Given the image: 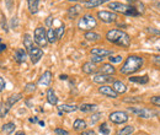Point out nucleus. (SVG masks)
Wrapping results in <instances>:
<instances>
[{
  "label": "nucleus",
  "mask_w": 160,
  "mask_h": 135,
  "mask_svg": "<svg viewBox=\"0 0 160 135\" xmlns=\"http://www.w3.org/2000/svg\"><path fill=\"white\" fill-rule=\"evenodd\" d=\"M144 64V59L139 55H129L124 60L122 68L120 69V73L122 75H132L140 70V68Z\"/></svg>",
  "instance_id": "obj_1"
},
{
  "label": "nucleus",
  "mask_w": 160,
  "mask_h": 135,
  "mask_svg": "<svg viewBox=\"0 0 160 135\" xmlns=\"http://www.w3.org/2000/svg\"><path fill=\"white\" fill-rule=\"evenodd\" d=\"M106 39L116 46H120L122 48H128L131 46V37L128 33L121 31V30H110L106 33Z\"/></svg>",
  "instance_id": "obj_2"
},
{
  "label": "nucleus",
  "mask_w": 160,
  "mask_h": 135,
  "mask_svg": "<svg viewBox=\"0 0 160 135\" xmlns=\"http://www.w3.org/2000/svg\"><path fill=\"white\" fill-rule=\"evenodd\" d=\"M108 7L112 9L113 11H116V12H120V14L127 15V16H138L139 15L138 10L134 6L126 5V4H122V2H118V1L110 2L108 4Z\"/></svg>",
  "instance_id": "obj_3"
},
{
  "label": "nucleus",
  "mask_w": 160,
  "mask_h": 135,
  "mask_svg": "<svg viewBox=\"0 0 160 135\" xmlns=\"http://www.w3.org/2000/svg\"><path fill=\"white\" fill-rule=\"evenodd\" d=\"M21 98H22V94H15V95H11L10 97H8L6 102H5L4 104H1V108H0V118L6 117V114L9 113V111L11 109V107H12L14 104H16Z\"/></svg>",
  "instance_id": "obj_4"
},
{
  "label": "nucleus",
  "mask_w": 160,
  "mask_h": 135,
  "mask_svg": "<svg viewBox=\"0 0 160 135\" xmlns=\"http://www.w3.org/2000/svg\"><path fill=\"white\" fill-rule=\"evenodd\" d=\"M96 19L90 15V14H85L78 22V28L81 31H90L94 27H96Z\"/></svg>",
  "instance_id": "obj_5"
},
{
  "label": "nucleus",
  "mask_w": 160,
  "mask_h": 135,
  "mask_svg": "<svg viewBox=\"0 0 160 135\" xmlns=\"http://www.w3.org/2000/svg\"><path fill=\"white\" fill-rule=\"evenodd\" d=\"M33 41L40 46L42 48H44L48 43V38H47V32L43 27H37L35 30V33H33Z\"/></svg>",
  "instance_id": "obj_6"
},
{
  "label": "nucleus",
  "mask_w": 160,
  "mask_h": 135,
  "mask_svg": "<svg viewBox=\"0 0 160 135\" xmlns=\"http://www.w3.org/2000/svg\"><path fill=\"white\" fill-rule=\"evenodd\" d=\"M108 119L115 123V124H123L128 120V116L126 112H122V111H116V112H112L110 113L108 116Z\"/></svg>",
  "instance_id": "obj_7"
},
{
  "label": "nucleus",
  "mask_w": 160,
  "mask_h": 135,
  "mask_svg": "<svg viewBox=\"0 0 160 135\" xmlns=\"http://www.w3.org/2000/svg\"><path fill=\"white\" fill-rule=\"evenodd\" d=\"M127 111L134 113L136 116L140 117V118H143V119H149V118H152V116H153V113H152L149 109L143 108V107H128Z\"/></svg>",
  "instance_id": "obj_8"
},
{
  "label": "nucleus",
  "mask_w": 160,
  "mask_h": 135,
  "mask_svg": "<svg viewBox=\"0 0 160 135\" xmlns=\"http://www.w3.org/2000/svg\"><path fill=\"white\" fill-rule=\"evenodd\" d=\"M98 19L105 23H112L117 20V15L115 12H111V11H99Z\"/></svg>",
  "instance_id": "obj_9"
},
{
  "label": "nucleus",
  "mask_w": 160,
  "mask_h": 135,
  "mask_svg": "<svg viewBox=\"0 0 160 135\" xmlns=\"http://www.w3.org/2000/svg\"><path fill=\"white\" fill-rule=\"evenodd\" d=\"M92 81L95 84H100V85H105V84H108V82H113V77L112 75H105V74H101L98 73L92 76Z\"/></svg>",
  "instance_id": "obj_10"
},
{
  "label": "nucleus",
  "mask_w": 160,
  "mask_h": 135,
  "mask_svg": "<svg viewBox=\"0 0 160 135\" xmlns=\"http://www.w3.org/2000/svg\"><path fill=\"white\" fill-rule=\"evenodd\" d=\"M99 92L103 96L108 97V98H117L118 94L113 90V87L107 86V85H101V87H99Z\"/></svg>",
  "instance_id": "obj_11"
},
{
  "label": "nucleus",
  "mask_w": 160,
  "mask_h": 135,
  "mask_svg": "<svg viewBox=\"0 0 160 135\" xmlns=\"http://www.w3.org/2000/svg\"><path fill=\"white\" fill-rule=\"evenodd\" d=\"M28 57L31 59V61L33 64H37L41 60V58L43 57V51L41 48H37V47H33L30 52H28Z\"/></svg>",
  "instance_id": "obj_12"
},
{
  "label": "nucleus",
  "mask_w": 160,
  "mask_h": 135,
  "mask_svg": "<svg viewBox=\"0 0 160 135\" xmlns=\"http://www.w3.org/2000/svg\"><path fill=\"white\" fill-rule=\"evenodd\" d=\"M52 82V73L49 70L44 71L42 75H41L40 80H38V85L40 86H44V87H48Z\"/></svg>",
  "instance_id": "obj_13"
},
{
  "label": "nucleus",
  "mask_w": 160,
  "mask_h": 135,
  "mask_svg": "<svg viewBox=\"0 0 160 135\" xmlns=\"http://www.w3.org/2000/svg\"><path fill=\"white\" fill-rule=\"evenodd\" d=\"M99 73L105 74V75H113L116 73V69L111 63H105L99 68Z\"/></svg>",
  "instance_id": "obj_14"
},
{
  "label": "nucleus",
  "mask_w": 160,
  "mask_h": 135,
  "mask_svg": "<svg viewBox=\"0 0 160 135\" xmlns=\"http://www.w3.org/2000/svg\"><path fill=\"white\" fill-rule=\"evenodd\" d=\"M14 58H15V60H16L19 64L25 63L26 59H27V51L23 49V48L16 49V52H15V54H14Z\"/></svg>",
  "instance_id": "obj_15"
},
{
  "label": "nucleus",
  "mask_w": 160,
  "mask_h": 135,
  "mask_svg": "<svg viewBox=\"0 0 160 135\" xmlns=\"http://www.w3.org/2000/svg\"><path fill=\"white\" fill-rule=\"evenodd\" d=\"M91 54L94 55H99L102 58H106V57H111L113 54L112 51H108V49H105V48H92L91 49Z\"/></svg>",
  "instance_id": "obj_16"
},
{
  "label": "nucleus",
  "mask_w": 160,
  "mask_h": 135,
  "mask_svg": "<svg viewBox=\"0 0 160 135\" xmlns=\"http://www.w3.org/2000/svg\"><path fill=\"white\" fill-rule=\"evenodd\" d=\"M81 70H82L85 74H89V75H91V74H95V73H96L98 68H96L95 63H92V61H88V63H85V64L82 65Z\"/></svg>",
  "instance_id": "obj_17"
},
{
  "label": "nucleus",
  "mask_w": 160,
  "mask_h": 135,
  "mask_svg": "<svg viewBox=\"0 0 160 135\" xmlns=\"http://www.w3.org/2000/svg\"><path fill=\"white\" fill-rule=\"evenodd\" d=\"M46 97H47V102L52 106H56L58 103V97L56 95L54 90L53 89H48L47 90V94H46Z\"/></svg>",
  "instance_id": "obj_18"
},
{
  "label": "nucleus",
  "mask_w": 160,
  "mask_h": 135,
  "mask_svg": "<svg viewBox=\"0 0 160 135\" xmlns=\"http://www.w3.org/2000/svg\"><path fill=\"white\" fill-rule=\"evenodd\" d=\"M81 6L80 5H74V6H70L69 9H68V17L70 20L75 19L78 15H79L80 12H81Z\"/></svg>",
  "instance_id": "obj_19"
},
{
  "label": "nucleus",
  "mask_w": 160,
  "mask_h": 135,
  "mask_svg": "<svg viewBox=\"0 0 160 135\" xmlns=\"http://www.w3.org/2000/svg\"><path fill=\"white\" fill-rule=\"evenodd\" d=\"M41 0H27V6H28V11L35 15L38 12V5H40Z\"/></svg>",
  "instance_id": "obj_20"
},
{
  "label": "nucleus",
  "mask_w": 160,
  "mask_h": 135,
  "mask_svg": "<svg viewBox=\"0 0 160 135\" xmlns=\"http://www.w3.org/2000/svg\"><path fill=\"white\" fill-rule=\"evenodd\" d=\"M113 90L120 95V94H124L127 92V85L122 81H113V85H112Z\"/></svg>",
  "instance_id": "obj_21"
},
{
  "label": "nucleus",
  "mask_w": 160,
  "mask_h": 135,
  "mask_svg": "<svg viewBox=\"0 0 160 135\" xmlns=\"http://www.w3.org/2000/svg\"><path fill=\"white\" fill-rule=\"evenodd\" d=\"M107 1L108 0H86L84 2V5H85L86 9H94V7H98V6H100V5L107 2Z\"/></svg>",
  "instance_id": "obj_22"
},
{
  "label": "nucleus",
  "mask_w": 160,
  "mask_h": 135,
  "mask_svg": "<svg viewBox=\"0 0 160 135\" xmlns=\"http://www.w3.org/2000/svg\"><path fill=\"white\" fill-rule=\"evenodd\" d=\"M133 84H139V85H145L149 82V76L148 75H144V76H132L128 79Z\"/></svg>",
  "instance_id": "obj_23"
},
{
  "label": "nucleus",
  "mask_w": 160,
  "mask_h": 135,
  "mask_svg": "<svg viewBox=\"0 0 160 135\" xmlns=\"http://www.w3.org/2000/svg\"><path fill=\"white\" fill-rule=\"evenodd\" d=\"M86 128V122L82 119H75V122L73 123V129L75 132H84Z\"/></svg>",
  "instance_id": "obj_24"
},
{
  "label": "nucleus",
  "mask_w": 160,
  "mask_h": 135,
  "mask_svg": "<svg viewBox=\"0 0 160 135\" xmlns=\"http://www.w3.org/2000/svg\"><path fill=\"white\" fill-rule=\"evenodd\" d=\"M79 109L84 113H89V112H95L98 109L96 104H91V103H82L81 106H79Z\"/></svg>",
  "instance_id": "obj_25"
},
{
  "label": "nucleus",
  "mask_w": 160,
  "mask_h": 135,
  "mask_svg": "<svg viewBox=\"0 0 160 135\" xmlns=\"http://www.w3.org/2000/svg\"><path fill=\"white\" fill-rule=\"evenodd\" d=\"M23 47H25V49L27 51V53L33 48V39L31 38V36L30 35H23Z\"/></svg>",
  "instance_id": "obj_26"
},
{
  "label": "nucleus",
  "mask_w": 160,
  "mask_h": 135,
  "mask_svg": "<svg viewBox=\"0 0 160 135\" xmlns=\"http://www.w3.org/2000/svg\"><path fill=\"white\" fill-rule=\"evenodd\" d=\"M16 129V125H15V123H5L2 127H1V130H2V133L6 135H10L11 133H14V130Z\"/></svg>",
  "instance_id": "obj_27"
},
{
  "label": "nucleus",
  "mask_w": 160,
  "mask_h": 135,
  "mask_svg": "<svg viewBox=\"0 0 160 135\" xmlns=\"http://www.w3.org/2000/svg\"><path fill=\"white\" fill-rule=\"evenodd\" d=\"M58 108L65 113H72V112H75L77 109H79V107L75 104H60Z\"/></svg>",
  "instance_id": "obj_28"
},
{
  "label": "nucleus",
  "mask_w": 160,
  "mask_h": 135,
  "mask_svg": "<svg viewBox=\"0 0 160 135\" xmlns=\"http://www.w3.org/2000/svg\"><path fill=\"white\" fill-rule=\"evenodd\" d=\"M84 38L88 39V41H90V42H96V41H99L101 38V36L99 33H96V32H86L85 35H84Z\"/></svg>",
  "instance_id": "obj_29"
},
{
  "label": "nucleus",
  "mask_w": 160,
  "mask_h": 135,
  "mask_svg": "<svg viewBox=\"0 0 160 135\" xmlns=\"http://www.w3.org/2000/svg\"><path fill=\"white\" fill-rule=\"evenodd\" d=\"M133 132H134V127L133 125H127V127L120 129L117 132V135H131Z\"/></svg>",
  "instance_id": "obj_30"
},
{
  "label": "nucleus",
  "mask_w": 160,
  "mask_h": 135,
  "mask_svg": "<svg viewBox=\"0 0 160 135\" xmlns=\"http://www.w3.org/2000/svg\"><path fill=\"white\" fill-rule=\"evenodd\" d=\"M47 38H48V43H54L57 41V33H56V30L53 28H49L47 31Z\"/></svg>",
  "instance_id": "obj_31"
},
{
  "label": "nucleus",
  "mask_w": 160,
  "mask_h": 135,
  "mask_svg": "<svg viewBox=\"0 0 160 135\" xmlns=\"http://www.w3.org/2000/svg\"><path fill=\"white\" fill-rule=\"evenodd\" d=\"M99 130H100V133L102 135H110V127L107 125V123H102L100 124V127H99Z\"/></svg>",
  "instance_id": "obj_32"
},
{
  "label": "nucleus",
  "mask_w": 160,
  "mask_h": 135,
  "mask_svg": "<svg viewBox=\"0 0 160 135\" xmlns=\"http://www.w3.org/2000/svg\"><path fill=\"white\" fill-rule=\"evenodd\" d=\"M25 91H26V92H28V94H31V92H35V91H36V85H35L33 82L26 84V86H25Z\"/></svg>",
  "instance_id": "obj_33"
},
{
  "label": "nucleus",
  "mask_w": 160,
  "mask_h": 135,
  "mask_svg": "<svg viewBox=\"0 0 160 135\" xmlns=\"http://www.w3.org/2000/svg\"><path fill=\"white\" fill-rule=\"evenodd\" d=\"M64 31H65V26L64 25H60L59 27L56 30V33H57V38L60 39L64 35Z\"/></svg>",
  "instance_id": "obj_34"
},
{
  "label": "nucleus",
  "mask_w": 160,
  "mask_h": 135,
  "mask_svg": "<svg viewBox=\"0 0 160 135\" xmlns=\"http://www.w3.org/2000/svg\"><path fill=\"white\" fill-rule=\"evenodd\" d=\"M150 103L157 106V107H160V95L159 96H153L150 98Z\"/></svg>",
  "instance_id": "obj_35"
},
{
  "label": "nucleus",
  "mask_w": 160,
  "mask_h": 135,
  "mask_svg": "<svg viewBox=\"0 0 160 135\" xmlns=\"http://www.w3.org/2000/svg\"><path fill=\"white\" fill-rule=\"evenodd\" d=\"M110 61H111V64H117V63H121L122 61V57L121 55H116V57H113V55H111L110 57Z\"/></svg>",
  "instance_id": "obj_36"
},
{
  "label": "nucleus",
  "mask_w": 160,
  "mask_h": 135,
  "mask_svg": "<svg viewBox=\"0 0 160 135\" xmlns=\"http://www.w3.org/2000/svg\"><path fill=\"white\" fill-rule=\"evenodd\" d=\"M101 116H102V114H101V113H99V112H98V113H95V114H92V116L90 117V120H91V124H95V123H96L98 120H100Z\"/></svg>",
  "instance_id": "obj_37"
},
{
  "label": "nucleus",
  "mask_w": 160,
  "mask_h": 135,
  "mask_svg": "<svg viewBox=\"0 0 160 135\" xmlns=\"http://www.w3.org/2000/svg\"><path fill=\"white\" fill-rule=\"evenodd\" d=\"M54 133L57 135H69V132L65 130V129H62V128H57L54 129Z\"/></svg>",
  "instance_id": "obj_38"
},
{
  "label": "nucleus",
  "mask_w": 160,
  "mask_h": 135,
  "mask_svg": "<svg viewBox=\"0 0 160 135\" xmlns=\"http://www.w3.org/2000/svg\"><path fill=\"white\" fill-rule=\"evenodd\" d=\"M91 61L92 63H102L103 61V58L102 57H99V55H94V54H91Z\"/></svg>",
  "instance_id": "obj_39"
},
{
  "label": "nucleus",
  "mask_w": 160,
  "mask_h": 135,
  "mask_svg": "<svg viewBox=\"0 0 160 135\" xmlns=\"http://www.w3.org/2000/svg\"><path fill=\"white\" fill-rule=\"evenodd\" d=\"M153 64L154 65H157V66H159L160 68V55L159 54H155V55H153Z\"/></svg>",
  "instance_id": "obj_40"
},
{
  "label": "nucleus",
  "mask_w": 160,
  "mask_h": 135,
  "mask_svg": "<svg viewBox=\"0 0 160 135\" xmlns=\"http://www.w3.org/2000/svg\"><path fill=\"white\" fill-rule=\"evenodd\" d=\"M142 98H136V97H131V98H123V102H142Z\"/></svg>",
  "instance_id": "obj_41"
},
{
  "label": "nucleus",
  "mask_w": 160,
  "mask_h": 135,
  "mask_svg": "<svg viewBox=\"0 0 160 135\" xmlns=\"http://www.w3.org/2000/svg\"><path fill=\"white\" fill-rule=\"evenodd\" d=\"M147 32H149V33H153V35H160V31L159 30H153L152 27H147Z\"/></svg>",
  "instance_id": "obj_42"
},
{
  "label": "nucleus",
  "mask_w": 160,
  "mask_h": 135,
  "mask_svg": "<svg viewBox=\"0 0 160 135\" xmlns=\"http://www.w3.org/2000/svg\"><path fill=\"white\" fill-rule=\"evenodd\" d=\"M5 80L2 79V77H0V92H2L4 91V89H5Z\"/></svg>",
  "instance_id": "obj_43"
},
{
  "label": "nucleus",
  "mask_w": 160,
  "mask_h": 135,
  "mask_svg": "<svg viewBox=\"0 0 160 135\" xmlns=\"http://www.w3.org/2000/svg\"><path fill=\"white\" fill-rule=\"evenodd\" d=\"M5 49H6V44L2 42V39L0 38V53H2Z\"/></svg>",
  "instance_id": "obj_44"
},
{
  "label": "nucleus",
  "mask_w": 160,
  "mask_h": 135,
  "mask_svg": "<svg viewBox=\"0 0 160 135\" xmlns=\"http://www.w3.org/2000/svg\"><path fill=\"white\" fill-rule=\"evenodd\" d=\"M80 135H96V133L94 130H84V132H81Z\"/></svg>",
  "instance_id": "obj_45"
},
{
  "label": "nucleus",
  "mask_w": 160,
  "mask_h": 135,
  "mask_svg": "<svg viewBox=\"0 0 160 135\" xmlns=\"http://www.w3.org/2000/svg\"><path fill=\"white\" fill-rule=\"evenodd\" d=\"M52 21H53V17H52V16H48L47 20H46V25H47L48 27H52Z\"/></svg>",
  "instance_id": "obj_46"
},
{
  "label": "nucleus",
  "mask_w": 160,
  "mask_h": 135,
  "mask_svg": "<svg viewBox=\"0 0 160 135\" xmlns=\"http://www.w3.org/2000/svg\"><path fill=\"white\" fill-rule=\"evenodd\" d=\"M30 122H31V123H36V122H38V119H37V118H31Z\"/></svg>",
  "instance_id": "obj_47"
},
{
  "label": "nucleus",
  "mask_w": 160,
  "mask_h": 135,
  "mask_svg": "<svg viewBox=\"0 0 160 135\" xmlns=\"http://www.w3.org/2000/svg\"><path fill=\"white\" fill-rule=\"evenodd\" d=\"M60 80H67V79H68V76H67V75H60Z\"/></svg>",
  "instance_id": "obj_48"
},
{
  "label": "nucleus",
  "mask_w": 160,
  "mask_h": 135,
  "mask_svg": "<svg viewBox=\"0 0 160 135\" xmlns=\"http://www.w3.org/2000/svg\"><path fill=\"white\" fill-rule=\"evenodd\" d=\"M15 135H26V134H25L23 132H18V133H16Z\"/></svg>",
  "instance_id": "obj_49"
},
{
  "label": "nucleus",
  "mask_w": 160,
  "mask_h": 135,
  "mask_svg": "<svg viewBox=\"0 0 160 135\" xmlns=\"http://www.w3.org/2000/svg\"><path fill=\"white\" fill-rule=\"evenodd\" d=\"M68 1H72V2H77V1H81V0H68Z\"/></svg>",
  "instance_id": "obj_50"
},
{
  "label": "nucleus",
  "mask_w": 160,
  "mask_h": 135,
  "mask_svg": "<svg viewBox=\"0 0 160 135\" xmlns=\"http://www.w3.org/2000/svg\"><path fill=\"white\" fill-rule=\"evenodd\" d=\"M157 7H158V9L160 10V2H158V4H157Z\"/></svg>",
  "instance_id": "obj_51"
},
{
  "label": "nucleus",
  "mask_w": 160,
  "mask_h": 135,
  "mask_svg": "<svg viewBox=\"0 0 160 135\" xmlns=\"http://www.w3.org/2000/svg\"><path fill=\"white\" fill-rule=\"evenodd\" d=\"M0 108H1V102H0Z\"/></svg>",
  "instance_id": "obj_52"
},
{
  "label": "nucleus",
  "mask_w": 160,
  "mask_h": 135,
  "mask_svg": "<svg viewBox=\"0 0 160 135\" xmlns=\"http://www.w3.org/2000/svg\"><path fill=\"white\" fill-rule=\"evenodd\" d=\"M0 130H1V128H0Z\"/></svg>",
  "instance_id": "obj_53"
}]
</instances>
